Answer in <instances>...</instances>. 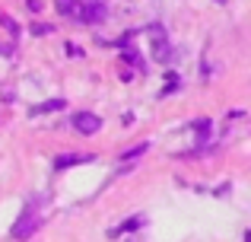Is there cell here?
Returning <instances> with one entry per match:
<instances>
[{
	"instance_id": "1",
	"label": "cell",
	"mask_w": 251,
	"mask_h": 242,
	"mask_svg": "<svg viewBox=\"0 0 251 242\" xmlns=\"http://www.w3.org/2000/svg\"><path fill=\"white\" fill-rule=\"evenodd\" d=\"M38 223H42V220H38V214H35V211H25V214H23V217H19V220H16V223H13V230H10V236H13V239H16V242H25V239H29V236H32V233H35V230H38Z\"/></svg>"
},
{
	"instance_id": "2",
	"label": "cell",
	"mask_w": 251,
	"mask_h": 242,
	"mask_svg": "<svg viewBox=\"0 0 251 242\" xmlns=\"http://www.w3.org/2000/svg\"><path fill=\"white\" fill-rule=\"evenodd\" d=\"M150 45H153V57H156V61H169L172 45H169L166 29H162L159 23H153V26H150Z\"/></svg>"
},
{
	"instance_id": "3",
	"label": "cell",
	"mask_w": 251,
	"mask_h": 242,
	"mask_svg": "<svg viewBox=\"0 0 251 242\" xmlns=\"http://www.w3.org/2000/svg\"><path fill=\"white\" fill-rule=\"evenodd\" d=\"M105 16H108V6L102 3V0H89V3H83V13H80V23H105Z\"/></svg>"
},
{
	"instance_id": "4",
	"label": "cell",
	"mask_w": 251,
	"mask_h": 242,
	"mask_svg": "<svg viewBox=\"0 0 251 242\" xmlns=\"http://www.w3.org/2000/svg\"><path fill=\"white\" fill-rule=\"evenodd\" d=\"M74 128L80 131V134H96L99 128H102V118L92 112H76L74 115Z\"/></svg>"
},
{
	"instance_id": "5",
	"label": "cell",
	"mask_w": 251,
	"mask_h": 242,
	"mask_svg": "<svg viewBox=\"0 0 251 242\" xmlns=\"http://www.w3.org/2000/svg\"><path fill=\"white\" fill-rule=\"evenodd\" d=\"M54 6H57L61 16H70V19H80V13H83L80 0H54Z\"/></svg>"
},
{
	"instance_id": "6",
	"label": "cell",
	"mask_w": 251,
	"mask_h": 242,
	"mask_svg": "<svg viewBox=\"0 0 251 242\" xmlns=\"http://www.w3.org/2000/svg\"><path fill=\"white\" fill-rule=\"evenodd\" d=\"M92 156H86V153H74V156H57L54 160V169H70V166H76V162H89Z\"/></svg>"
},
{
	"instance_id": "7",
	"label": "cell",
	"mask_w": 251,
	"mask_h": 242,
	"mask_svg": "<svg viewBox=\"0 0 251 242\" xmlns=\"http://www.w3.org/2000/svg\"><path fill=\"white\" fill-rule=\"evenodd\" d=\"M57 108H64V99H51V102H42V106L32 108V115H45V112H57Z\"/></svg>"
},
{
	"instance_id": "8",
	"label": "cell",
	"mask_w": 251,
	"mask_h": 242,
	"mask_svg": "<svg viewBox=\"0 0 251 242\" xmlns=\"http://www.w3.org/2000/svg\"><path fill=\"white\" fill-rule=\"evenodd\" d=\"M0 26H3V29H6V32H10V35H13V38H19V26H16V23H13V19H10V16H6V13H0Z\"/></svg>"
},
{
	"instance_id": "9",
	"label": "cell",
	"mask_w": 251,
	"mask_h": 242,
	"mask_svg": "<svg viewBox=\"0 0 251 242\" xmlns=\"http://www.w3.org/2000/svg\"><path fill=\"white\" fill-rule=\"evenodd\" d=\"M143 223H147V220H143V217H134V220H127V223H121V226H118L115 233H130V230H140Z\"/></svg>"
},
{
	"instance_id": "10",
	"label": "cell",
	"mask_w": 251,
	"mask_h": 242,
	"mask_svg": "<svg viewBox=\"0 0 251 242\" xmlns=\"http://www.w3.org/2000/svg\"><path fill=\"white\" fill-rule=\"evenodd\" d=\"M51 32H54V26H45V23L32 26V35H51Z\"/></svg>"
},
{
	"instance_id": "11",
	"label": "cell",
	"mask_w": 251,
	"mask_h": 242,
	"mask_svg": "<svg viewBox=\"0 0 251 242\" xmlns=\"http://www.w3.org/2000/svg\"><path fill=\"white\" fill-rule=\"evenodd\" d=\"M175 89H178V77H175V80H169V83H166V89H162V93L169 96V93H175Z\"/></svg>"
},
{
	"instance_id": "12",
	"label": "cell",
	"mask_w": 251,
	"mask_h": 242,
	"mask_svg": "<svg viewBox=\"0 0 251 242\" xmlns=\"http://www.w3.org/2000/svg\"><path fill=\"white\" fill-rule=\"evenodd\" d=\"M220 3H226V0H220Z\"/></svg>"
}]
</instances>
